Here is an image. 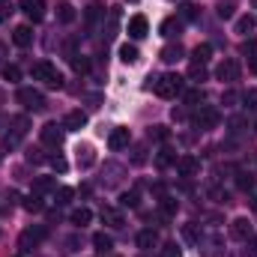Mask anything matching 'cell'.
Segmentation results:
<instances>
[{
  "label": "cell",
  "mask_w": 257,
  "mask_h": 257,
  "mask_svg": "<svg viewBox=\"0 0 257 257\" xmlns=\"http://www.w3.org/2000/svg\"><path fill=\"white\" fill-rule=\"evenodd\" d=\"M30 72H33V78H36V81H45L48 87H57V90L63 87V75L57 72V66H51L48 60L33 63V69H30Z\"/></svg>",
  "instance_id": "obj_1"
},
{
  "label": "cell",
  "mask_w": 257,
  "mask_h": 257,
  "mask_svg": "<svg viewBox=\"0 0 257 257\" xmlns=\"http://www.w3.org/2000/svg\"><path fill=\"white\" fill-rule=\"evenodd\" d=\"M153 90H156V96H162V99H174L177 93H183V78H180V75H162V78H156Z\"/></svg>",
  "instance_id": "obj_2"
},
{
  "label": "cell",
  "mask_w": 257,
  "mask_h": 257,
  "mask_svg": "<svg viewBox=\"0 0 257 257\" xmlns=\"http://www.w3.org/2000/svg\"><path fill=\"white\" fill-rule=\"evenodd\" d=\"M218 120H221V114H218L212 105H197V111L192 114V123L197 128H203V132H206V128H215Z\"/></svg>",
  "instance_id": "obj_3"
},
{
  "label": "cell",
  "mask_w": 257,
  "mask_h": 257,
  "mask_svg": "<svg viewBox=\"0 0 257 257\" xmlns=\"http://www.w3.org/2000/svg\"><path fill=\"white\" fill-rule=\"evenodd\" d=\"M15 99H18L27 111H45V96H42L39 90H33V87H21V90L15 93Z\"/></svg>",
  "instance_id": "obj_4"
},
{
  "label": "cell",
  "mask_w": 257,
  "mask_h": 257,
  "mask_svg": "<svg viewBox=\"0 0 257 257\" xmlns=\"http://www.w3.org/2000/svg\"><path fill=\"white\" fill-rule=\"evenodd\" d=\"M45 236H48V230H45L42 224H36V227H27V230L18 236V245H21V251H33Z\"/></svg>",
  "instance_id": "obj_5"
},
{
  "label": "cell",
  "mask_w": 257,
  "mask_h": 257,
  "mask_svg": "<svg viewBox=\"0 0 257 257\" xmlns=\"http://www.w3.org/2000/svg\"><path fill=\"white\" fill-rule=\"evenodd\" d=\"M75 162H78L81 171L93 168V165H96V150H93V144H78V147H75Z\"/></svg>",
  "instance_id": "obj_6"
},
{
  "label": "cell",
  "mask_w": 257,
  "mask_h": 257,
  "mask_svg": "<svg viewBox=\"0 0 257 257\" xmlns=\"http://www.w3.org/2000/svg\"><path fill=\"white\" fill-rule=\"evenodd\" d=\"M63 132L57 123H45V126L39 128V138H42V144H48V147H60L63 144Z\"/></svg>",
  "instance_id": "obj_7"
},
{
  "label": "cell",
  "mask_w": 257,
  "mask_h": 257,
  "mask_svg": "<svg viewBox=\"0 0 257 257\" xmlns=\"http://www.w3.org/2000/svg\"><path fill=\"white\" fill-rule=\"evenodd\" d=\"M177 174L180 177H197L200 174V159H194V156H180L177 159Z\"/></svg>",
  "instance_id": "obj_8"
},
{
  "label": "cell",
  "mask_w": 257,
  "mask_h": 257,
  "mask_svg": "<svg viewBox=\"0 0 257 257\" xmlns=\"http://www.w3.org/2000/svg\"><path fill=\"white\" fill-rule=\"evenodd\" d=\"M128 141H132V132H128L126 126H117V128H111V135H108V147L117 153V150H126L128 147Z\"/></svg>",
  "instance_id": "obj_9"
},
{
  "label": "cell",
  "mask_w": 257,
  "mask_h": 257,
  "mask_svg": "<svg viewBox=\"0 0 257 257\" xmlns=\"http://www.w3.org/2000/svg\"><path fill=\"white\" fill-rule=\"evenodd\" d=\"M239 63L233 60V57H227V60H221L218 63V69H215V75H218V81H236L239 78Z\"/></svg>",
  "instance_id": "obj_10"
},
{
  "label": "cell",
  "mask_w": 257,
  "mask_h": 257,
  "mask_svg": "<svg viewBox=\"0 0 257 257\" xmlns=\"http://www.w3.org/2000/svg\"><path fill=\"white\" fill-rule=\"evenodd\" d=\"M147 33H150L147 15H132V18H128V36H132V39H144Z\"/></svg>",
  "instance_id": "obj_11"
},
{
  "label": "cell",
  "mask_w": 257,
  "mask_h": 257,
  "mask_svg": "<svg viewBox=\"0 0 257 257\" xmlns=\"http://www.w3.org/2000/svg\"><path fill=\"white\" fill-rule=\"evenodd\" d=\"M230 236L239 239V242H248L251 239V221L248 218H233L230 221Z\"/></svg>",
  "instance_id": "obj_12"
},
{
  "label": "cell",
  "mask_w": 257,
  "mask_h": 257,
  "mask_svg": "<svg viewBox=\"0 0 257 257\" xmlns=\"http://www.w3.org/2000/svg\"><path fill=\"white\" fill-rule=\"evenodd\" d=\"M21 9L30 21H42L45 18V0H21Z\"/></svg>",
  "instance_id": "obj_13"
},
{
  "label": "cell",
  "mask_w": 257,
  "mask_h": 257,
  "mask_svg": "<svg viewBox=\"0 0 257 257\" xmlns=\"http://www.w3.org/2000/svg\"><path fill=\"white\" fill-rule=\"evenodd\" d=\"M99 218H102L108 227H123V224H126V218H123V212H120L117 206H102Z\"/></svg>",
  "instance_id": "obj_14"
},
{
  "label": "cell",
  "mask_w": 257,
  "mask_h": 257,
  "mask_svg": "<svg viewBox=\"0 0 257 257\" xmlns=\"http://www.w3.org/2000/svg\"><path fill=\"white\" fill-rule=\"evenodd\" d=\"M87 126V114L84 111H69L63 120V128L66 132H81V128Z\"/></svg>",
  "instance_id": "obj_15"
},
{
  "label": "cell",
  "mask_w": 257,
  "mask_h": 257,
  "mask_svg": "<svg viewBox=\"0 0 257 257\" xmlns=\"http://www.w3.org/2000/svg\"><path fill=\"white\" fill-rule=\"evenodd\" d=\"M159 30H162V36H171V39H174V36H180V33H183V18L171 15V18H165V21H162V27H159Z\"/></svg>",
  "instance_id": "obj_16"
},
{
  "label": "cell",
  "mask_w": 257,
  "mask_h": 257,
  "mask_svg": "<svg viewBox=\"0 0 257 257\" xmlns=\"http://www.w3.org/2000/svg\"><path fill=\"white\" fill-rule=\"evenodd\" d=\"M12 42H15L18 48H27V45L33 42V30H30L27 24H18V27L12 30Z\"/></svg>",
  "instance_id": "obj_17"
},
{
  "label": "cell",
  "mask_w": 257,
  "mask_h": 257,
  "mask_svg": "<svg viewBox=\"0 0 257 257\" xmlns=\"http://www.w3.org/2000/svg\"><path fill=\"white\" fill-rule=\"evenodd\" d=\"M183 54H186V51H183V45H180V42H168V45L162 48V54H159V57H162L165 63H177V60H183Z\"/></svg>",
  "instance_id": "obj_18"
},
{
  "label": "cell",
  "mask_w": 257,
  "mask_h": 257,
  "mask_svg": "<svg viewBox=\"0 0 257 257\" xmlns=\"http://www.w3.org/2000/svg\"><path fill=\"white\" fill-rule=\"evenodd\" d=\"M177 209H180V203H177V197H159V212H162V218H174L177 215Z\"/></svg>",
  "instance_id": "obj_19"
},
{
  "label": "cell",
  "mask_w": 257,
  "mask_h": 257,
  "mask_svg": "<svg viewBox=\"0 0 257 257\" xmlns=\"http://www.w3.org/2000/svg\"><path fill=\"white\" fill-rule=\"evenodd\" d=\"M135 242H138V248L150 251V248H156V245H159V233H156V230H141Z\"/></svg>",
  "instance_id": "obj_20"
},
{
  "label": "cell",
  "mask_w": 257,
  "mask_h": 257,
  "mask_svg": "<svg viewBox=\"0 0 257 257\" xmlns=\"http://www.w3.org/2000/svg\"><path fill=\"white\" fill-rule=\"evenodd\" d=\"M27 126H30L27 117H15V120H12V135L6 138V144H15L18 138H24V135H27Z\"/></svg>",
  "instance_id": "obj_21"
},
{
  "label": "cell",
  "mask_w": 257,
  "mask_h": 257,
  "mask_svg": "<svg viewBox=\"0 0 257 257\" xmlns=\"http://www.w3.org/2000/svg\"><path fill=\"white\" fill-rule=\"evenodd\" d=\"M54 12H57V21H60V24H72V21H75V9H72L69 0H60Z\"/></svg>",
  "instance_id": "obj_22"
},
{
  "label": "cell",
  "mask_w": 257,
  "mask_h": 257,
  "mask_svg": "<svg viewBox=\"0 0 257 257\" xmlns=\"http://www.w3.org/2000/svg\"><path fill=\"white\" fill-rule=\"evenodd\" d=\"M120 60H123V63L126 66H135L138 63V60H141V51H138V48H135V45H120Z\"/></svg>",
  "instance_id": "obj_23"
},
{
  "label": "cell",
  "mask_w": 257,
  "mask_h": 257,
  "mask_svg": "<svg viewBox=\"0 0 257 257\" xmlns=\"http://www.w3.org/2000/svg\"><path fill=\"white\" fill-rule=\"evenodd\" d=\"M93 245H96L99 254H108V251L114 248V239H111L108 233H96V236H93Z\"/></svg>",
  "instance_id": "obj_24"
},
{
  "label": "cell",
  "mask_w": 257,
  "mask_h": 257,
  "mask_svg": "<svg viewBox=\"0 0 257 257\" xmlns=\"http://www.w3.org/2000/svg\"><path fill=\"white\" fill-rule=\"evenodd\" d=\"M209 57H212V45H209V42H203V45H197V48L192 51V63H206Z\"/></svg>",
  "instance_id": "obj_25"
},
{
  "label": "cell",
  "mask_w": 257,
  "mask_h": 257,
  "mask_svg": "<svg viewBox=\"0 0 257 257\" xmlns=\"http://www.w3.org/2000/svg\"><path fill=\"white\" fill-rule=\"evenodd\" d=\"M120 206L138 209V206H141V192H138V189H132V192H123V194H120Z\"/></svg>",
  "instance_id": "obj_26"
},
{
  "label": "cell",
  "mask_w": 257,
  "mask_h": 257,
  "mask_svg": "<svg viewBox=\"0 0 257 257\" xmlns=\"http://www.w3.org/2000/svg\"><path fill=\"white\" fill-rule=\"evenodd\" d=\"M69 218H72V224H78V227H84V224H90V221H93V212H90L87 206H81V209H75V212H72Z\"/></svg>",
  "instance_id": "obj_27"
},
{
  "label": "cell",
  "mask_w": 257,
  "mask_h": 257,
  "mask_svg": "<svg viewBox=\"0 0 257 257\" xmlns=\"http://www.w3.org/2000/svg\"><path fill=\"white\" fill-rule=\"evenodd\" d=\"M54 189H57V183H54L51 177H36V180H33V192H36V194L54 192Z\"/></svg>",
  "instance_id": "obj_28"
},
{
  "label": "cell",
  "mask_w": 257,
  "mask_h": 257,
  "mask_svg": "<svg viewBox=\"0 0 257 257\" xmlns=\"http://www.w3.org/2000/svg\"><path fill=\"white\" fill-rule=\"evenodd\" d=\"M206 78H209V72H206V66L203 63H192L189 66V81L200 84V81H206Z\"/></svg>",
  "instance_id": "obj_29"
},
{
  "label": "cell",
  "mask_w": 257,
  "mask_h": 257,
  "mask_svg": "<svg viewBox=\"0 0 257 257\" xmlns=\"http://www.w3.org/2000/svg\"><path fill=\"white\" fill-rule=\"evenodd\" d=\"M0 75H3V81H9V84L21 81V69H18L15 63H3V69H0Z\"/></svg>",
  "instance_id": "obj_30"
},
{
  "label": "cell",
  "mask_w": 257,
  "mask_h": 257,
  "mask_svg": "<svg viewBox=\"0 0 257 257\" xmlns=\"http://www.w3.org/2000/svg\"><path fill=\"white\" fill-rule=\"evenodd\" d=\"M233 12H236V3L233 0H218V6H215V15L218 18H233Z\"/></svg>",
  "instance_id": "obj_31"
},
{
  "label": "cell",
  "mask_w": 257,
  "mask_h": 257,
  "mask_svg": "<svg viewBox=\"0 0 257 257\" xmlns=\"http://www.w3.org/2000/svg\"><path fill=\"white\" fill-rule=\"evenodd\" d=\"M254 27H257V18H251V15H242V18L236 21V33H242V36H248Z\"/></svg>",
  "instance_id": "obj_32"
},
{
  "label": "cell",
  "mask_w": 257,
  "mask_h": 257,
  "mask_svg": "<svg viewBox=\"0 0 257 257\" xmlns=\"http://www.w3.org/2000/svg\"><path fill=\"white\" fill-rule=\"evenodd\" d=\"M183 239L186 242H200V224H183Z\"/></svg>",
  "instance_id": "obj_33"
},
{
  "label": "cell",
  "mask_w": 257,
  "mask_h": 257,
  "mask_svg": "<svg viewBox=\"0 0 257 257\" xmlns=\"http://www.w3.org/2000/svg\"><path fill=\"white\" fill-rule=\"evenodd\" d=\"M186 105H192V108H197V105H203V90L200 87H194V90H186Z\"/></svg>",
  "instance_id": "obj_34"
},
{
  "label": "cell",
  "mask_w": 257,
  "mask_h": 257,
  "mask_svg": "<svg viewBox=\"0 0 257 257\" xmlns=\"http://www.w3.org/2000/svg\"><path fill=\"white\" fill-rule=\"evenodd\" d=\"M24 209H27V212H42V209H45V203H42V197H39V194H30V197L24 200Z\"/></svg>",
  "instance_id": "obj_35"
},
{
  "label": "cell",
  "mask_w": 257,
  "mask_h": 257,
  "mask_svg": "<svg viewBox=\"0 0 257 257\" xmlns=\"http://www.w3.org/2000/svg\"><path fill=\"white\" fill-rule=\"evenodd\" d=\"M72 69H75L78 75H87V72H90V60L81 57V54H75V57H72Z\"/></svg>",
  "instance_id": "obj_36"
},
{
  "label": "cell",
  "mask_w": 257,
  "mask_h": 257,
  "mask_svg": "<svg viewBox=\"0 0 257 257\" xmlns=\"http://www.w3.org/2000/svg\"><path fill=\"white\" fill-rule=\"evenodd\" d=\"M72 189H69V186H63V189H54V200H57V206H66V203H69V200H72Z\"/></svg>",
  "instance_id": "obj_37"
},
{
  "label": "cell",
  "mask_w": 257,
  "mask_h": 257,
  "mask_svg": "<svg viewBox=\"0 0 257 257\" xmlns=\"http://www.w3.org/2000/svg\"><path fill=\"white\" fill-rule=\"evenodd\" d=\"M197 6H192V3H186V6H180V18L183 21H197Z\"/></svg>",
  "instance_id": "obj_38"
},
{
  "label": "cell",
  "mask_w": 257,
  "mask_h": 257,
  "mask_svg": "<svg viewBox=\"0 0 257 257\" xmlns=\"http://www.w3.org/2000/svg\"><path fill=\"white\" fill-rule=\"evenodd\" d=\"M48 162H51V168H54L57 174H66V168H69V162H66L60 153H57V156H48Z\"/></svg>",
  "instance_id": "obj_39"
},
{
  "label": "cell",
  "mask_w": 257,
  "mask_h": 257,
  "mask_svg": "<svg viewBox=\"0 0 257 257\" xmlns=\"http://www.w3.org/2000/svg\"><path fill=\"white\" fill-rule=\"evenodd\" d=\"M156 162H159V168H168V165H177V159H174V153H171V150H162Z\"/></svg>",
  "instance_id": "obj_40"
},
{
  "label": "cell",
  "mask_w": 257,
  "mask_h": 257,
  "mask_svg": "<svg viewBox=\"0 0 257 257\" xmlns=\"http://www.w3.org/2000/svg\"><path fill=\"white\" fill-rule=\"evenodd\" d=\"M147 162V147H135L132 150V165H144Z\"/></svg>",
  "instance_id": "obj_41"
},
{
  "label": "cell",
  "mask_w": 257,
  "mask_h": 257,
  "mask_svg": "<svg viewBox=\"0 0 257 257\" xmlns=\"http://www.w3.org/2000/svg\"><path fill=\"white\" fill-rule=\"evenodd\" d=\"M150 138H156V141H168V138H171V132H168L165 126H153V128H150Z\"/></svg>",
  "instance_id": "obj_42"
},
{
  "label": "cell",
  "mask_w": 257,
  "mask_h": 257,
  "mask_svg": "<svg viewBox=\"0 0 257 257\" xmlns=\"http://www.w3.org/2000/svg\"><path fill=\"white\" fill-rule=\"evenodd\" d=\"M239 51H242L245 57H251V54H257V39H245V42L239 45Z\"/></svg>",
  "instance_id": "obj_43"
},
{
  "label": "cell",
  "mask_w": 257,
  "mask_h": 257,
  "mask_svg": "<svg viewBox=\"0 0 257 257\" xmlns=\"http://www.w3.org/2000/svg\"><path fill=\"white\" fill-rule=\"evenodd\" d=\"M242 102H245L248 111H257V90H248V93L242 96Z\"/></svg>",
  "instance_id": "obj_44"
},
{
  "label": "cell",
  "mask_w": 257,
  "mask_h": 257,
  "mask_svg": "<svg viewBox=\"0 0 257 257\" xmlns=\"http://www.w3.org/2000/svg\"><path fill=\"white\" fill-rule=\"evenodd\" d=\"M99 15H102V3H90L87 6V21H96Z\"/></svg>",
  "instance_id": "obj_45"
},
{
  "label": "cell",
  "mask_w": 257,
  "mask_h": 257,
  "mask_svg": "<svg viewBox=\"0 0 257 257\" xmlns=\"http://www.w3.org/2000/svg\"><path fill=\"white\" fill-rule=\"evenodd\" d=\"M48 156H42V150H27V162L30 165H39V162H45Z\"/></svg>",
  "instance_id": "obj_46"
},
{
  "label": "cell",
  "mask_w": 257,
  "mask_h": 257,
  "mask_svg": "<svg viewBox=\"0 0 257 257\" xmlns=\"http://www.w3.org/2000/svg\"><path fill=\"white\" fill-rule=\"evenodd\" d=\"M236 186H239V189H242V192H248V189H251V186H254V180H251V177H248V174H239V177H236Z\"/></svg>",
  "instance_id": "obj_47"
},
{
  "label": "cell",
  "mask_w": 257,
  "mask_h": 257,
  "mask_svg": "<svg viewBox=\"0 0 257 257\" xmlns=\"http://www.w3.org/2000/svg\"><path fill=\"white\" fill-rule=\"evenodd\" d=\"M209 197L218 200V203H227V192L224 189H209Z\"/></svg>",
  "instance_id": "obj_48"
},
{
  "label": "cell",
  "mask_w": 257,
  "mask_h": 257,
  "mask_svg": "<svg viewBox=\"0 0 257 257\" xmlns=\"http://www.w3.org/2000/svg\"><path fill=\"white\" fill-rule=\"evenodd\" d=\"M12 15V3L9 0H0V21H6Z\"/></svg>",
  "instance_id": "obj_49"
},
{
  "label": "cell",
  "mask_w": 257,
  "mask_h": 257,
  "mask_svg": "<svg viewBox=\"0 0 257 257\" xmlns=\"http://www.w3.org/2000/svg\"><path fill=\"white\" fill-rule=\"evenodd\" d=\"M165 257H180V248H177V242H168V245H165Z\"/></svg>",
  "instance_id": "obj_50"
},
{
  "label": "cell",
  "mask_w": 257,
  "mask_h": 257,
  "mask_svg": "<svg viewBox=\"0 0 257 257\" xmlns=\"http://www.w3.org/2000/svg\"><path fill=\"white\" fill-rule=\"evenodd\" d=\"M233 102H236V93H233V90H227V93L221 96V105H233Z\"/></svg>",
  "instance_id": "obj_51"
},
{
  "label": "cell",
  "mask_w": 257,
  "mask_h": 257,
  "mask_svg": "<svg viewBox=\"0 0 257 257\" xmlns=\"http://www.w3.org/2000/svg\"><path fill=\"white\" fill-rule=\"evenodd\" d=\"M248 72H251V75H257V54H251V57H248Z\"/></svg>",
  "instance_id": "obj_52"
},
{
  "label": "cell",
  "mask_w": 257,
  "mask_h": 257,
  "mask_svg": "<svg viewBox=\"0 0 257 257\" xmlns=\"http://www.w3.org/2000/svg\"><path fill=\"white\" fill-rule=\"evenodd\" d=\"M251 251L257 254V236H251Z\"/></svg>",
  "instance_id": "obj_53"
},
{
  "label": "cell",
  "mask_w": 257,
  "mask_h": 257,
  "mask_svg": "<svg viewBox=\"0 0 257 257\" xmlns=\"http://www.w3.org/2000/svg\"><path fill=\"white\" fill-rule=\"evenodd\" d=\"M3 57H6V45L0 42V60H3Z\"/></svg>",
  "instance_id": "obj_54"
},
{
  "label": "cell",
  "mask_w": 257,
  "mask_h": 257,
  "mask_svg": "<svg viewBox=\"0 0 257 257\" xmlns=\"http://www.w3.org/2000/svg\"><path fill=\"white\" fill-rule=\"evenodd\" d=\"M251 3H254V9H257V0H251Z\"/></svg>",
  "instance_id": "obj_55"
},
{
  "label": "cell",
  "mask_w": 257,
  "mask_h": 257,
  "mask_svg": "<svg viewBox=\"0 0 257 257\" xmlns=\"http://www.w3.org/2000/svg\"><path fill=\"white\" fill-rule=\"evenodd\" d=\"M128 3H138V0H128Z\"/></svg>",
  "instance_id": "obj_56"
},
{
  "label": "cell",
  "mask_w": 257,
  "mask_h": 257,
  "mask_svg": "<svg viewBox=\"0 0 257 257\" xmlns=\"http://www.w3.org/2000/svg\"><path fill=\"white\" fill-rule=\"evenodd\" d=\"M0 99H3V93H0Z\"/></svg>",
  "instance_id": "obj_57"
},
{
  "label": "cell",
  "mask_w": 257,
  "mask_h": 257,
  "mask_svg": "<svg viewBox=\"0 0 257 257\" xmlns=\"http://www.w3.org/2000/svg\"><path fill=\"white\" fill-rule=\"evenodd\" d=\"M254 132H257V126H254Z\"/></svg>",
  "instance_id": "obj_58"
}]
</instances>
